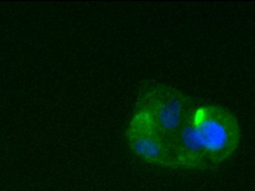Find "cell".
<instances>
[{"label":"cell","instance_id":"2","mask_svg":"<svg viewBox=\"0 0 255 191\" xmlns=\"http://www.w3.org/2000/svg\"><path fill=\"white\" fill-rule=\"evenodd\" d=\"M193 122L211 168L224 163L239 147L241 128L236 116L224 107H196Z\"/></svg>","mask_w":255,"mask_h":191},{"label":"cell","instance_id":"4","mask_svg":"<svg viewBox=\"0 0 255 191\" xmlns=\"http://www.w3.org/2000/svg\"><path fill=\"white\" fill-rule=\"evenodd\" d=\"M193 113L172 141L175 149L177 168L208 169L211 168V165L193 124Z\"/></svg>","mask_w":255,"mask_h":191},{"label":"cell","instance_id":"3","mask_svg":"<svg viewBox=\"0 0 255 191\" xmlns=\"http://www.w3.org/2000/svg\"><path fill=\"white\" fill-rule=\"evenodd\" d=\"M126 136L132 153L144 162L177 168L173 143L145 113L133 112Z\"/></svg>","mask_w":255,"mask_h":191},{"label":"cell","instance_id":"1","mask_svg":"<svg viewBox=\"0 0 255 191\" xmlns=\"http://www.w3.org/2000/svg\"><path fill=\"white\" fill-rule=\"evenodd\" d=\"M196 109L193 99L180 89L164 83H149L139 90L134 111L145 113L173 141Z\"/></svg>","mask_w":255,"mask_h":191}]
</instances>
